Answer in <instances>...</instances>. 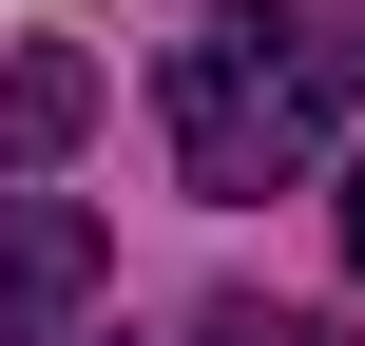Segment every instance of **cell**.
<instances>
[{"instance_id": "obj_5", "label": "cell", "mask_w": 365, "mask_h": 346, "mask_svg": "<svg viewBox=\"0 0 365 346\" xmlns=\"http://www.w3.org/2000/svg\"><path fill=\"white\" fill-rule=\"evenodd\" d=\"M346 270H365V173H346Z\"/></svg>"}, {"instance_id": "obj_3", "label": "cell", "mask_w": 365, "mask_h": 346, "mask_svg": "<svg viewBox=\"0 0 365 346\" xmlns=\"http://www.w3.org/2000/svg\"><path fill=\"white\" fill-rule=\"evenodd\" d=\"M77 116H96V58H77V39H19V58H0V154L38 173V154H77Z\"/></svg>"}, {"instance_id": "obj_4", "label": "cell", "mask_w": 365, "mask_h": 346, "mask_svg": "<svg viewBox=\"0 0 365 346\" xmlns=\"http://www.w3.org/2000/svg\"><path fill=\"white\" fill-rule=\"evenodd\" d=\"M192 346H346L327 308H269V289H231V308H192Z\"/></svg>"}, {"instance_id": "obj_2", "label": "cell", "mask_w": 365, "mask_h": 346, "mask_svg": "<svg viewBox=\"0 0 365 346\" xmlns=\"http://www.w3.org/2000/svg\"><path fill=\"white\" fill-rule=\"evenodd\" d=\"M0 346H115L96 327V212L77 193H19L0 212Z\"/></svg>"}, {"instance_id": "obj_1", "label": "cell", "mask_w": 365, "mask_h": 346, "mask_svg": "<svg viewBox=\"0 0 365 346\" xmlns=\"http://www.w3.org/2000/svg\"><path fill=\"white\" fill-rule=\"evenodd\" d=\"M365 96V39L327 0H212L192 39H173V173L212 193V212H250V193H289L327 135H346Z\"/></svg>"}]
</instances>
